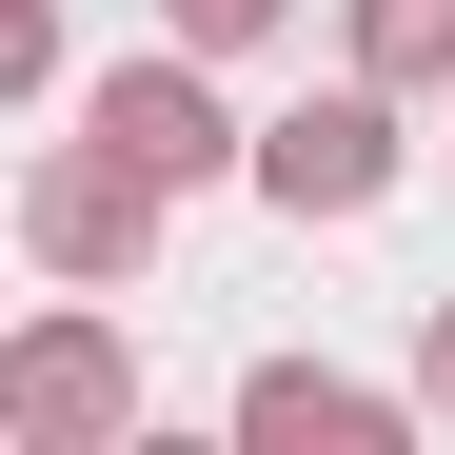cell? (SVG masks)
<instances>
[{
	"label": "cell",
	"mask_w": 455,
	"mask_h": 455,
	"mask_svg": "<svg viewBox=\"0 0 455 455\" xmlns=\"http://www.w3.org/2000/svg\"><path fill=\"white\" fill-rule=\"evenodd\" d=\"M277 20V0H179V40H258Z\"/></svg>",
	"instance_id": "obj_7"
},
{
	"label": "cell",
	"mask_w": 455,
	"mask_h": 455,
	"mask_svg": "<svg viewBox=\"0 0 455 455\" xmlns=\"http://www.w3.org/2000/svg\"><path fill=\"white\" fill-rule=\"evenodd\" d=\"M0 416H20L40 455H80V435H119V337H100V317H60V337H20V376H0Z\"/></svg>",
	"instance_id": "obj_2"
},
{
	"label": "cell",
	"mask_w": 455,
	"mask_h": 455,
	"mask_svg": "<svg viewBox=\"0 0 455 455\" xmlns=\"http://www.w3.org/2000/svg\"><path fill=\"white\" fill-rule=\"evenodd\" d=\"M238 435H277V455H376V435H396V416H376L356 376H297V356H277L258 396H238Z\"/></svg>",
	"instance_id": "obj_5"
},
{
	"label": "cell",
	"mask_w": 455,
	"mask_h": 455,
	"mask_svg": "<svg viewBox=\"0 0 455 455\" xmlns=\"http://www.w3.org/2000/svg\"><path fill=\"white\" fill-rule=\"evenodd\" d=\"M356 60L376 80H455V0H356Z\"/></svg>",
	"instance_id": "obj_6"
},
{
	"label": "cell",
	"mask_w": 455,
	"mask_h": 455,
	"mask_svg": "<svg viewBox=\"0 0 455 455\" xmlns=\"http://www.w3.org/2000/svg\"><path fill=\"white\" fill-rule=\"evenodd\" d=\"M100 139H119V159H159V179H218V159H238V139H218V100L179 80V60H139V80H100Z\"/></svg>",
	"instance_id": "obj_4"
},
{
	"label": "cell",
	"mask_w": 455,
	"mask_h": 455,
	"mask_svg": "<svg viewBox=\"0 0 455 455\" xmlns=\"http://www.w3.org/2000/svg\"><path fill=\"white\" fill-rule=\"evenodd\" d=\"M139 198H179V179L119 159V139H100V159H60V179H40V258H60V277H119V258H139Z\"/></svg>",
	"instance_id": "obj_3"
},
{
	"label": "cell",
	"mask_w": 455,
	"mask_h": 455,
	"mask_svg": "<svg viewBox=\"0 0 455 455\" xmlns=\"http://www.w3.org/2000/svg\"><path fill=\"white\" fill-rule=\"evenodd\" d=\"M258 179H277L297 218H356V198H396V100H297V119L258 139Z\"/></svg>",
	"instance_id": "obj_1"
},
{
	"label": "cell",
	"mask_w": 455,
	"mask_h": 455,
	"mask_svg": "<svg viewBox=\"0 0 455 455\" xmlns=\"http://www.w3.org/2000/svg\"><path fill=\"white\" fill-rule=\"evenodd\" d=\"M435 396H455V317H435Z\"/></svg>",
	"instance_id": "obj_8"
}]
</instances>
